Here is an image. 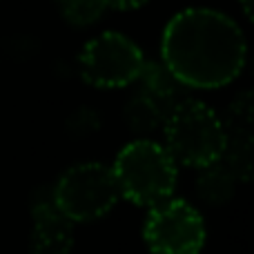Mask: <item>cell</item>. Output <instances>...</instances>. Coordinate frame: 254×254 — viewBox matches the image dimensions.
<instances>
[{
	"instance_id": "obj_1",
	"label": "cell",
	"mask_w": 254,
	"mask_h": 254,
	"mask_svg": "<svg viewBox=\"0 0 254 254\" xmlns=\"http://www.w3.org/2000/svg\"><path fill=\"white\" fill-rule=\"evenodd\" d=\"M161 63L188 92H214L241 76L248 40L241 25L212 7H188L165 22Z\"/></svg>"
},
{
	"instance_id": "obj_2",
	"label": "cell",
	"mask_w": 254,
	"mask_h": 254,
	"mask_svg": "<svg viewBox=\"0 0 254 254\" xmlns=\"http://www.w3.org/2000/svg\"><path fill=\"white\" fill-rule=\"evenodd\" d=\"M110 167L121 198L147 210L167 201L179 181V165L163 143L152 138L129 140L121 147Z\"/></svg>"
},
{
	"instance_id": "obj_3",
	"label": "cell",
	"mask_w": 254,
	"mask_h": 254,
	"mask_svg": "<svg viewBox=\"0 0 254 254\" xmlns=\"http://www.w3.org/2000/svg\"><path fill=\"white\" fill-rule=\"evenodd\" d=\"M163 147L176 165L201 170L221 161L225 147V131L221 116L207 103L185 96L165 116Z\"/></svg>"
},
{
	"instance_id": "obj_4",
	"label": "cell",
	"mask_w": 254,
	"mask_h": 254,
	"mask_svg": "<svg viewBox=\"0 0 254 254\" xmlns=\"http://www.w3.org/2000/svg\"><path fill=\"white\" fill-rule=\"evenodd\" d=\"M52 185L58 210L71 223L103 219L121 198L112 167L101 161L76 163L67 167Z\"/></svg>"
},
{
	"instance_id": "obj_5",
	"label": "cell",
	"mask_w": 254,
	"mask_h": 254,
	"mask_svg": "<svg viewBox=\"0 0 254 254\" xmlns=\"http://www.w3.org/2000/svg\"><path fill=\"white\" fill-rule=\"evenodd\" d=\"M145 54L123 31L107 29L92 36L78 52V76L98 92L125 89L136 83Z\"/></svg>"
},
{
	"instance_id": "obj_6",
	"label": "cell",
	"mask_w": 254,
	"mask_h": 254,
	"mask_svg": "<svg viewBox=\"0 0 254 254\" xmlns=\"http://www.w3.org/2000/svg\"><path fill=\"white\" fill-rule=\"evenodd\" d=\"M205 221L192 203L170 196L149 207L143 223V241L152 254H201Z\"/></svg>"
},
{
	"instance_id": "obj_7",
	"label": "cell",
	"mask_w": 254,
	"mask_h": 254,
	"mask_svg": "<svg viewBox=\"0 0 254 254\" xmlns=\"http://www.w3.org/2000/svg\"><path fill=\"white\" fill-rule=\"evenodd\" d=\"M136 92L145 94L170 114L185 96L188 89L172 76V71L161 63V58H145L136 76Z\"/></svg>"
},
{
	"instance_id": "obj_8",
	"label": "cell",
	"mask_w": 254,
	"mask_h": 254,
	"mask_svg": "<svg viewBox=\"0 0 254 254\" xmlns=\"http://www.w3.org/2000/svg\"><path fill=\"white\" fill-rule=\"evenodd\" d=\"M74 223L61 212L34 219L29 234V254H71Z\"/></svg>"
},
{
	"instance_id": "obj_9",
	"label": "cell",
	"mask_w": 254,
	"mask_h": 254,
	"mask_svg": "<svg viewBox=\"0 0 254 254\" xmlns=\"http://www.w3.org/2000/svg\"><path fill=\"white\" fill-rule=\"evenodd\" d=\"M123 123L136 136V138H152L154 131H158L165 123V110L145 94L134 92L123 105Z\"/></svg>"
},
{
	"instance_id": "obj_10",
	"label": "cell",
	"mask_w": 254,
	"mask_h": 254,
	"mask_svg": "<svg viewBox=\"0 0 254 254\" xmlns=\"http://www.w3.org/2000/svg\"><path fill=\"white\" fill-rule=\"evenodd\" d=\"M237 183L239 181L234 179L232 172L221 161H216V163H212V165L198 170L194 188H196V196L201 198L205 205L221 207V205H228L234 198V194H237Z\"/></svg>"
},
{
	"instance_id": "obj_11",
	"label": "cell",
	"mask_w": 254,
	"mask_h": 254,
	"mask_svg": "<svg viewBox=\"0 0 254 254\" xmlns=\"http://www.w3.org/2000/svg\"><path fill=\"white\" fill-rule=\"evenodd\" d=\"M221 163L239 183H248L254 174V134H225Z\"/></svg>"
},
{
	"instance_id": "obj_12",
	"label": "cell",
	"mask_w": 254,
	"mask_h": 254,
	"mask_svg": "<svg viewBox=\"0 0 254 254\" xmlns=\"http://www.w3.org/2000/svg\"><path fill=\"white\" fill-rule=\"evenodd\" d=\"M58 16L71 29H89L107 11L105 0H56Z\"/></svg>"
},
{
	"instance_id": "obj_13",
	"label": "cell",
	"mask_w": 254,
	"mask_h": 254,
	"mask_svg": "<svg viewBox=\"0 0 254 254\" xmlns=\"http://www.w3.org/2000/svg\"><path fill=\"white\" fill-rule=\"evenodd\" d=\"M225 134H254V96L252 89H243L230 101L221 116Z\"/></svg>"
},
{
	"instance_id": "obj_14",
	"label": "cell",
	"mask_w": 254,
	"mask_h": 254,
	"mask_svg": "<svg viewBox=\"0 0 254 254\" xmlns=\"http://www.w3.org/2000/svg\"><path fill=\"white\" fill-rule=\"evenodd\" d=\"M101 127H103L101 112L94 110V107H89V105L76 107V110L67 116V123H65L67 136L74 138V140L89 138V136H94Z\"/></svg>"
},
{
	"instance_id": "obj_15",
	"label": "cell",
	"mask_w": 254,
	"mask_h": 254,
	"mask_svg": "<svg viewBox=\"0 0 254 254\" xmlns=\"http://www.w3.org/2000/svg\"><path fill=\"white\" fill-rule=\"evenodd\" d=\"M54 212H61L56 205V198H54V185L52 183H43L38 188H34V192L29 194V214L31 221L40 219V216L54 214Z\"/></svg>"
},
{
	"instance_id": "obj_16",
	"label": "cell",
	"mask_w": 254,
	"mask_h": 254,
	"mask_svg": "<svg viewBox=\"0 0 254 254\" xmlns=\"http://www.w3.org/2000/svg\"><path fill=\"white\" fill-rule=\"evenodd\" d=\"M107 9H114V11H136V9L145 7L149 0H105Z\"/></svg>"
},
{
	"instance_id": "obj_17",
	"label": "cell",
	"mask_w": 254,
	"mask_h": 254,
	"mask_svg": "<svg viewBox=\"0 0 254 254\" xmlns=\"http://www.w3.org/2000/svg\"><path fill=\"white\" fill-rule=\"evenodd\" d=\"M239 2H241V11L246 16V20H252V7H250L252 0H239Z\"/></svg>"
},
{
	"instance_id": "obj_18",
	"label": "cell",
	"mask_w": 254,
	"mask_h": 254,
	"mask_svg": "<svg viewBox=\"0 0 254 254\" xmlns=\"http://www.w3.org/2000/svg\"><path fill=\"white\" fill-rule=\"evenodd\" d=\"M52 2H56V0H52Z\"/></svg>"
}]
</instances>
